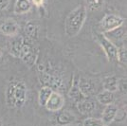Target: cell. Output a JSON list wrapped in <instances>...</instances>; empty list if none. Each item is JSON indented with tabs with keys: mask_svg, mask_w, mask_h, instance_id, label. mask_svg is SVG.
<instances>
[{
	"mask_svg": "<svg viewBox=\"0 0 127 126\" xmlns=\"http://www.w3.org/2000/svg\"><path fill=\"white\" fill-rule=\"evenodd\" d=\"M27 85L23 81H11L6 89V103L11 108H21L27 100Z\"/></svg>",
	"mask_w": 127,
	"mask_h": 126,
	"instance_id": "cell-1",
	"label": "cell"
},
{
	"mask_svg": "<svg viewBox=\"0 0 127 126\" xmlns=\"http://www.w3.org/2000/svg\"><path fill=\"white\" fill-rule=\"evenodd\" d=\"M11 53L30 64L34 63L36 58L32 45V40L25 37L16 38L11 43Z\"/></svg>",
	"mask_w": 127,
	"mask_h": 126,
	"instance_id": "cell-2",
	"label": "cell"
},
{
	"mask_svg": "<svg viewBox=\"0 0 127 126\" xmlns=\"http://www.w3.org/2000/svg\"><path fill=\"white\" fill-rule=\"evenodd\" d=\"M86 18V8L84 5H79L68 14L65 24L64 32L68 37L76 36L82 30Z\"/></svg>",
	"mask_w": 127,
	"mask_h": 126,
	"instance_id": "cell-3",
	"label": "cell"
},
{
	"mask_svg": "<svg viewBox=\"0 0 127 126\" xmlns=\"http://www.w3.org/2000/svg\"><path fill=\"white\" fill-rule=\"evenodd\" d=\"M97 40L102 47L109 62L118 60V47L103 33H97Z\"/></svg>",
	"mask_w": 127,
	"mask_h": 126,
	"instance_id": "cell-4",
	"label": "cell"
},
{
	"mask_svg": "<svg viewBox=\"0 0 127 126\" xmlns=\"http://www.w3.org/2000/svg\"><path fill=\"white\" fill-rule=\"evenodd\" d=\"M124 24V19L115 14H106L101 22V28L102 32H108L113 31Z\"/></svg>",
	"mask_w": 127,
	"mask_h": 126,
	"instance_id": "cell-5",
	"label": "cell"
},
{
	"mask_svg": "<svg viewBox=\"0 0 127 126\" xmlns=\"http://www.w3.org/2000/svg\"><path fill=\"white\" fill-rule=\"evenodd\" d=\"M64 104V100L63 96L59 94L58 92H52L45 107L50 112H58L63 108Z\"/></svg>",
	"mask_w": 127,
	"mask_h": 126,
	"instance_id": "cell-6",
	"label": "cell"
},
{
	"mask_svg": "<svg viewBox=\"0 0 127 126\" xmlns=\"http://www.w3.org/2000/svg\"><path fill=\"white\" fill-rule=\"evenodd\" d=\"M54 121L57 126H68L76 121V117L69 111H63L56 114L54 117Z\"/></svg>",
	"mask_w": 127,
	"mask_h": 126,
	"instance_id": "cell-7",
	"label": "cell"
},
{
	"mask_svg": "<svg viewBox=\"0 0 127 126\" xmlns=\"http://www.w3.org/2000/svg\"><path fill=\"white\" fill-rule=\"evenodd\" d=\"M78 87L80 92L85 98L89 97L95 92V84L92 83V81L85 78H81L78 80Z\"/></svg>",
	"mask_w": 127,
	"mask_h": 126,
	"instance_id": "cell-8",
	"label": "cell"
},
{
	"mask_svg": "<svg viewBox=\"0 0 127 126\" xmlns=\"http://www.w3.org/2000/svg\"><path fill=\"white\" fill-rule=\"evenodd\" d=\"M19 26L14 20L8 19L0 26V32L7 36H14L18 32Z\"/></svg>",
	"mask_w": 127,
	"mask_h": 126,
	"instance_id": "cell-9",
	"label": "cell"
},
{
	"mask_svg": "<svg viewBox=\"0 0 127 126\" xmlns=\"http://www.w3.org/2000/svg\"><path fill=\"white\" fill-rule=\"evenodd\" d=\"M43 83L47 84L46 86H48L50 88L55 87L58 89H62L64 88V83L61 78H59L55 75L49 73H43Z\"/></svg>",
	"mask_w": 127,
	"mask_h": 126,
	"instance_id": "cell-10",
	"label": "cell"
},
{
	"mask_svg": "<svg viewBox=\"0 0 127 126\" xmlns=\"http://www.w3.org/2000/svg\"><path fill=\"white\" fill-rule=\"evenodd\" d=\"M118 107L116 105H114L113 103L109 105H106L105 109L102 113V119L101 121L104 124H109L112 121L116 119L117 113H118Z\"/></svg>",
	"mask_w": 127,
	"mask_h": 126,
	"instance_id": "cell-11",
	"label": "cell"
},
{
	"mask_svg": "<svg viewBox=\"0 0 127 126\" xmlns=\"http://www.w3.org/2000/svg\"><path fill=\"white\" fill-rule=\"evenodd\" d=\"M76 105H77L78 111L83 115H87V114L92 113L96 108V103L93 100H85V99L78 103H76Z\"/></svg>",
	"mask_w": 127,
	"mask_h": 126,
	"instance_id": "cell-12",
	"label": "cell"
},
{
	"mask_svg": "<svg viewBox=\"0 0 127 126\" xmlns=\"http://www.w3.org/2000/svg\"><path fill=\"white\" fill-rule=\"evenodd\" d=\"M110 41L111 40H115V41H120V40H122L124 39L125 36H126V29L124 27H119L113 31H110L108 32H105L103 33Z\"/></svg>",
	"mask_w": 127,
	"mask_h": 126,
	"instance_id": "cell-13",
	"label": "cell"
},
{
	"mask_svg": "<svg viewBox=\"0 0 127 126\" xmlns=\"http://www.w3.org/2000/svg\"><path fill=\"white\" fill-rule=\"evenodd\" d=\"M25 33L27 38L30 40H34L38 38V25L37 23L33 20L29 21L25 26Z\"/></svg>",
	"mask_w": 127,
	"mask_h": 126,
	"instance_id": "cell-14",
	"label": "cell"
},
{
	"mask_svg": "<svg viewBox=\"0 0 127 126\" xmlns=\"http://www.w3.org/2000/svg\"><path fill=\"white\" fill-rule=\"evenodd\" d=\"M68 96L71 100H73L76 102L78 103L81 100H85V98L82 95V93L80 92L79 87H78V81L77 80H74L73 83H72V86L69 90L68 92Z\"/></svg>",
	"mask_w": 127,
	"mask_h": 126,
	"instance_id": "cell-15",
	"label": "cell"
},
{
	"mask_svg": "<svg viewBox=\"0 0 127 126\" xmlns=\"http://www.w3.org/2000/svg\"><path fill=\"white\" fill-rule=\"evenodd\" d=\"M97 100L102 105L112 104L114 101V93L110 91L103 90L102 92L97 95Z\"/></svg>",
	"mask_w": 127,
	"mask_h": 126,
	"instance_id": "cell-16",
	"label": "cell"
},
{
	"mask_svg": "<svg viewBox=\"0 0 127 126\" xmlns=\"http://www.w3.org/2000/svg\"><path fill=\"white\" fill-rule=\"evenodd\" d=\"M52 88H50L48 86L42 87L39 91V94H38V102H39V104L41 106H45L46 103L48 102L49 97L52 94Z\"/></svg>",
	"mask_w": 127,
	"mask_h": 126,
	"instance_id": "cell-17",
	"label": "cell"
},
{
	"mask_svg": "<svg viewBox=\"0 0 127 126\" xmlns=\"http://www.w3.org/2000/svg\"><path fill=\"white\" fill-rule=\"evenodd\" d=\"M103 89L106 91H110V92H115L118 90V86H119V81L117 79V77L115 76H110L107 77L106 79H104L103 81Z\"/></svg>",
	"mask_w": 127,
	"mask_h": 126,
	"instance_id": "cell-18",
	"label": "cell"
},
{
	"mask_svg": "<svg viewBox=\"0 0 127 126\" xmlns=\"http://www.w3.org/2000/svg\"><path fill=\"white\" fill-rule=\"evenodd\" d=\"M30 0H17L14 6V12L16 14H24L31 9Z\"/></svg>",
	"mask_w": 127,
	"mask_h": 126,
	"instance_id": "cell-19",
	"label": "cell"
},
{
	"mask_svg": "<svg viewBox=\"0 0 127 126\" xmlns=\"http://www.w3.org/2000/svg\"><path fill=\"white\" fill-rule=\"evenodd\" d=\"M83 126H105L101 120L94 119V118H87L83 122Z\"/></svg>",
	"mask_w": 127,
	"mask_h": 126,
	"instance_id": "cell-20",
	"label": "cell"
},
{
	"mask_svg": "<svg viewBox=\"0 0 127 126\" xmlns=\"http://www.w3.org/2000/svg\"><path fill=\"white\" fill-rule=\"evenodd\" d=\"M87 6L90 11H97L100 10L103 5V0H86Z\"/></svg>",
	"mask_w": 127,
	"mask_h": 126,
	"instance_id": "cell-21",
	"label": "cell"
},
{
	"mask_svg": "<svg viewBox=\"0 0 127 126\" xmlns=\"http://www.w3.org/2000/svg\"><path fill=\"white\" fill-rule=\"evenodd\" d=\"M118 60L123 64H126V48L124 47L118 48Z\"/></svg>",
	"mask_w": 127,
	"mask_h": 126,
	"instance_id": "cell-22",
	"label": "cell"
},
{
	"mask_svg": "<svg viewBox=\"0 0 127 126\" xmlns=\"http://www.w3.org/2000/svg\"><path fill=\"white\" fill-rule=\"evenodd\" d=\"M10 1L11 0H0V11L5 10L8 7V5L10 4Z\"/></svg>",
	"mask_w": 127,
	"mask_h": 126,
	"instance_id": "cell-23",
	"label": "cell"
},
{
	"mask_svg": "<svg viewBox=\"0 0 127 126\" xmlns=\"http://www.w3.org/2000/svg\"><path fill=\"white\" fill-rule=\"evenodd\" d=\"M43 2H44V0H33V3H34V4H35L36 6L42 5Z\"/></svg>",
	"mask_w": 127,
	"mask_h": 126,
	"instance_id": "cell-24",
	"label": "cell"
},
{
	"mask_svg": "<svg viewBox=\"0 0 127 126\" xmlns=\"http://www.w3.org/2000/svg\"><path fill=\"white\" fill-rule=\"evenodd\" d=\"M0 57H1V50H0Z\"/></svg>",
	"mask_w": 127,
	"mask_h": 126,
	"instance_id": "cell-25",
	"label": "cell"
},
{
	"mask_svg": "<svg viewBox=\"0 0 127 126\" xmlns=\"http://www.w3.org/2000/svg\"><path fill=\"white\" fill-rule=\"evenodd\" d=\"M0 126H1V121H0Z\"/></svg>",
	"mask_w": 127,
	"mask_h": 126,
	"instance_id": "cell-26",
	"label": "cell"
}]
</instances>
